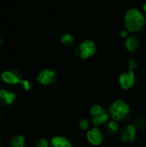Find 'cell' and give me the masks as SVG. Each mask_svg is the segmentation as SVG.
Here are the masks:
<instances>
[{
  "mask_svg": "<svg viewBox=\"0 0 146 147\" xmlns=\"http://www.w3.org/2000/svg\"><path fill=\"white\" fill-rule=\"evenodd\" d=\"M126 47L130 52H134L139 48V40L135 36H132L127 39L126 42Z\"/></svg>",
  "mask_w": 146,
  "mask_h": 147,
  "instance_id": "obj_12",
  "label": "cell"
},
{
  "mask_svg": "<svg viewBox=\"0 0 146 147\" xmlns=\"http://www.w3.org/2000/svg\"><path fill=\"white\" fill-rule=\"evenodd\" d=\"M104 110H105V109H104L102 106H100V105H95V106H93V107L91 108L90 113H91V115H92V117H93V116H96V115H100V114L102 113Z\"/></svg>",
  "mask_w": 146,
  "mask_h": 147,
  "instance_id": "obj_15",
  "label": "cell"
},
{
  "mask_svg": "<svg viewBox=\"0 0 146 147\" xmlns=\"http://www.w3.org/2000/svg\"><path fill=\"white\" fill-rule=\"evenodd\" d=\"M0 115H1V111H0Z\"/></svg>",
  "mask_w": 146,
  "mask_h": 147,
  "instance_id": "obj_22",
  "label": "cell"
},
{
  "mask_svg": "<svg viewBox=\"0 0 146 147\" xmlns=\"http://www.w3.org/2000/svg\"><path fill=\"white\" fill-rule=\"evenodd\" d=\"M137 67V63L135 60H131L129 63V71L126 73H122L120 76L119 82L122 89L128 90L131 89L135 84V74L134 69Z\"/></svg>",
  "mask_w": 146,
  "mask_h": 147,
  "instance_id": "obj_3",
  "label": "cell"
},
{
  "mask_svg": "<svg viewBox=\"0 0 146 147\" xmlns=\"http://www.w3.org/2000/svg\"><path fill=\"white\" fill-rule=\"evenodd\" d=\"M143 9H144V10H145V11L146 12V3H145V4H144V7H143Z\"/></svg>",
  "mask_w": 146,
  "mask_h": 147,
  "instance_id": "obj_20",
  "label": "cell"
},
{
  "mask_svg": "<svg viewBox=\"0 0 146 147\" xmlns=\"http://www.w3.org/2000/svg\"><path fill=\"white\" fill-rule=\"evenodd\" d=\"M89 125V121H88V120H86V119L82 120V121L79 122V124H78L79 128H80L81 130H83V131L86 130V129L88 128Z\"/></svg>",
  "mask_w": 146,
  "mask_h": 147,
  "instance_id": "obj_17",
  "label": "cell"
},
{
  "mask_svg": "<svg viewBox=\"0 0 146 147\" xmlns=\"http://www.w3.org/2000/svg\"><path fill=\"white\" fill-rule=\"evenodd\" d=\"M125 23L128 31L138 32L144 27L145 20L144 16L138 9H132L126 14Z\"/></svg>",
  "mask_w": 146,
  "mask_h": 147,
  "instance_id": "obj_1",
  "label": "cell"
},
{
  "mask_svg": "<svg viewBox=\"0 0 146 147\" xmlns=\"http://www.w3.org/2000/svg\"><path fill=\"white\" fill-rule=\"evenodd\" d=\"M24 145L25 138L22 135H15L10 142V147H24Z\"/></svg>",
  "mask_w": 146,
  "mask_h": 147,
  "instance_id": "obj_13",
  "label": "cell"
},
{
  "mask_svg": "<svg viewBox=\"0 0 146 147\" xmlns=\"http://www.w3.org/2000/svg\"><path fill=\"white\" fill-rule=\"evenodd\" d=\"M61 42L65 46H70L73 42V37L70 34H65L61 37Z\"/></svg>",
  "mask_w": 146,
  "mask_h": 147,
  "instance_id": "obj_14",
  "label": "cell"
},
{
  "mask_svg": "<svg viewBox=\"0 0 146 147\" xmlns=\"http://www.w3.org/2000/svg\"><path fill=\"white\" fill-rule=\"evenodd\" d=\"M136 138V127L133 125L127 126L121 132V140L124 142H133Z\"/></svg>",
  "mask_w": 146,
  "mask_h": 147,
  "instance_id": "obj_8",
  "label": "cell"
},
{
  "mask_svg": "<svg viewBox=\"0 0 146 147\" xmlns=\"http://www.w3.org/2000/svg\"><path fill=\"white\" fill-rule=\"evenodd\" d=\"M108 119H109V115L108 114V112L106 110H104L100 115H98L96 116H93L92 122L95 126H100V125L106 123L108 121Z\"/></svg>",
  "mask_w": 146,
  "mask_h": 147,
  "instance_id": "obj_11",
  "label": "cell"
},
{
  "mask_svg": "<svg viewBox=\"0 0 146 147\" xmlns=\"http://www.w3.org/2000/svg\"><path fill=\"white\" fill-rule=\"evenodd\" d=\"M48 146H49V144H48L47 140H44V139L40 140L36 144V147H48Z\"/></svg>",
  "mask_w": 146,
  "mask_h": 147,
  "instance_id": "obj_18",
  "label": "cell"
},
{
  "mask_svg": "<svg viewBox=\"0 0 146 147\" xmlns=\"http://www.w3.org/2000/svg\"><path fill=\"white\" fill-rule=\"evenodd\" d=\"M1 44H2V39L0 38V46H1Z\"/></svg>",
  "mask_w": 146,
  "mask_h": 147,
  "instance_id": "obj_21",
  "label": "cell"
},
{
  "mask_svg": "<svg viewBox=\"0 0 146 147\" xmlns=\"http://www.w3.org/2000/svg\"><path fill=\"white\" fill-rule=\"evenodd\" d=\"M16 96L13 92H9L6 90H0V98L7 104H12L15 99Z\"/></svg>",
  "mask_w": 146,
  "mask_h": 147,
  "instance_id": "obj_10",
  "label": "cell"
},
{
  "mask_svg": "<svg viewBox=\"0 0 146 147\" xmlns=\"http://www.w3.org/2000/svg\"><path fill=\"white\" fill-rule=\"evenodd\" d=\"M96 52V45L92 40H85L84 42L81 43L77 49V54L80 56V58L86 59L91 56H93Z\"/></svg>",
  "mask_w": 146,
  "mask_h": 147,
  "instance_id": "obj_5",
  "label": "cell"
},
{
  "mask_svg": "<svg viewBox=\"0 0 146 147\" xmlns=\"http://www.w3.org/2000/svg\"><path fill=\"white\" fill-rule=\"evenodd\" d=\"M87 140L93 146H99L102 143L103 134L97 127H95L87 133Z\"/></svg>",
  "mask_w": 146,
  "mask_h": 147,
  "instance_id": "obj_7",
  "label": "cell"
},
{
  "mask_svg": "<svg viewBox=\"0 0 146 147\" xmlns=\"http://www.w3.org/2000/svg\"><path fill=\"white\" fill-rule=\"evenodd\" d=\"M108 128L111 132L115 133V132H117V131H118V129H119V125H118L117 121H110V122L108 123Z\"/></svg>",
  "mask_w": 146,
  "mask_h": 147,
  "instance_id": "obj_16",
  "label": "cell"
},
{
  "mask_svg": "<svg viewBox=\"0 0 146 147\" xmlns=\"http://www.w3.org/2000/svg\"><path fill=\"white\" fill-rule=\"evenodd\" d=\"M127 35V32L126 31H122L121 32V37H126Z\"/></svg>",
  "mask_w": 146,
  "mask_h": 147,
  "instance_id": "obj_19",
  "label": "cell"
},
{
  "mask_svg": "<svg viewBox=\"0 0 146 147\" xmlns=\"http://www.w3.org/2000/svg\"><path fill=\"white\" fill-rule=\"evenodd\" d=\"M56 73L52 70H44L40 71L37 76V80L39 83H40L43 85L50 84L53 82L55 79Z\"/></svg>",
  "mask_w": 146,
  "mask_h": 147,
  "instance_id": "obj_6",
  "label": "cell"
},
{
  "mask_svg": "<svg viewBox=\"0 0 146 147\" xmlns=\"http://www.w3.org/2000/svg\"><path fill=\"white\" fill-rule=\"evenodd\" d=\"M2 80L9 84H21L25 90L30 89V83L28 80L21 79V77L14 71H5L2 73Z\"/></svg>",
  "mask_w": 146,
  "mask_h": 147,
  "instance_id": "obj_4",
  "label": "cell"
},
{
  "mask_svg": "<svg viewBox=\"0 0 146 147\" xmlns=\"http://www.w3.org/2000/svg\"><path fill=\"white\" fill-rule=\"evenodd\" d=\"M110 113L114 121H119L127 116L130 112V107L122 100H116L110 106Z\"/></svg>",
  "mask_w": 146,
  "mask_h": 147,
  "instance_id": "obj_2",
  "label": "cell"
},
{
  "mask_svg": "<svg viewBox=\"0 0 146 147\" xmlns=\"http://www.w3.org/2000/svg\"><path fill=\"white\" fill-rule=\"evenodd\" d=\"M52 147H72L71 142L61 136H55L51 140Z\"/></svg>",
  "mask_w": 146,
  "mask_h": 147,
  "instance_id": "obj_9",
  "label": "cell"
}]
</instances>
